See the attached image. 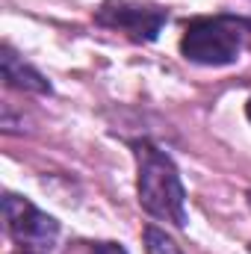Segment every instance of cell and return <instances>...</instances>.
I'll return each instance as SVG.
<instances>
[{
	"label": "cell",
	"mask_w": 251,
	"mask_h": 254,
	"mask_svg": "<svg viewBox=\"0 0 251 254\" xmlns=\"http://www.w3.org/2000/svg\"><path fill=\"white\" fill-rule=\"evenodd\" d=\"M3 80L9 83V86H15V89H24V92H42V95H48L51 92V83L33 68V65H27L24 60H18V54L12 51V48H3Z\"/></svg>",
	"instance_id": "cell-5"
},
{
	"label": "cell",
	"mask_w": 251,
	"mask_h": 254,
	"mask_svg": "<svg viewBox=\"0 0 251 254\" xmlns=\"http://www.w3.org/2000/svg\"><path fill=\"white\" fill-rule=\"evenodd\" d=\"M243 30H246V48L251 51V21L249 18H243Z\"/></svg>",
	"instance_id": "cell-8"
},
{
	"label": "cell",
	"mask_w": 251,
	"mask_h": 254,
	"mask_svg": "<svg viewBox=\"0 0 251 254\" xmlns=\"http://www.w3.org/2000/svg\"><path fill=\"white\" fill-rule=\"evenodd\" d=\"M145 252L148 254H184L181 246H178L166 231H160V228H154V225L145 228Z\"/></svg>",
	"instance_id": "cell-6"
},
{
	"label": "cell",
	"mask_w": 251,
	"mask_h": 254,
	"mask_svg": "<svg viewBox=\"0 0 251 254\" xmlns=\"http://www.w3.org/2000/svg\"><path fill=\"white\" fill-rule=\"evenodd\" d=\"M249 204H251V192H249Z\"/></svg>",
	"instance_id": "cell-11"
},
{
	"label": "cell",
	"mask_w": 251,
	"mask_h": 254,
	"mask_svg": "<svg viewBox=\"0 0 251 254\" xmlns=\"http://www.w3.org/2000/svg\"><path fill=\"white\" fill-rule=\"evenodd\" d=\"M92 254H127L122 246H116V243H95L92 246Z\"/></svg>",
	"instance_id": "cell-7"
},
{
	"label": "cell",
	"mask_w": 251,
	"mask_h": 254,
	"mask_svg": "<svg viewBox=\"0 0 251 254\" xmlns=\"http://www.w3.org/2000/svg\"><path fill=\"white\" fill-rule=\"evenodd\" d=\"M246 116L251 119V98H249V104H246Z\"/></svg>",
	"instance_id": "cell-9"
},
{
	"label": "cell",
	"mask_w": 251,
	"mask_h": 254,
	"mask_svg": "<svg viewBox=\"0 0 251 254\" xmlns=\"http://www.w3.org/2000/svg\"><path fill=\"white\" fill-rule=\"evenodd\" d=\"M3 222H6V234L18 246V252L48 254L57 246L60 222L15 192L3 195Z\"/></svg>",
	"instance_id": "cell-3"
},
{
	"label": "cell",
	"mask_w": 251,
	"mask_h": 254,
	"mask_svg": "<svg viewBox=\"0 0 251 254\" xmlns=\"http://www.w3.org/2000/svg\"><path fill=\"white\" fill-rule=\"evenodd\" d=\"M95 21L107 30H119L133 42H154L169 21V12L163 6L151 3H130V0H107L98 6Z\"/></svg>",
	"instance_id": "cell-4"
},
{
	"label": "cell",
	"mask_w": 251,
	"mask_h": 254,
	"mask_svg": "<svg viewBox=\"0 0 251 254\" xmlns=\"http://www.w3.org/2000/svg\"><path fill=\"white\" fill-rule=\"evenodd\" d=\"M18 254H30V252H18Z\"/></svg>",
	"instance_id": "cell-10"
},
{
	"label": "cell",
	"mask_w": 251,
	"mask_h": 254,
	"mask_svg": "<svg viewBox=\"0 0 251 254\" xmlns=\"http://www.w3.org/2000/svg\"><path fill=\"white\" fill-rule=\"evenodd\" d=\"M136 169H139L136 192H139L142 210L160 222L184 228L187 225V190L172 157L151 142H139Z\"/></svg>",
	"instance_id": "cell-1"
},
{
	"label": "cell",
	"mask_w": 251,
	"mask_h": 254,
	"mask_svg": "<svg viewBox=\"0 0 251 254\" xmlns=\"http://www.w3.org/2000/svg\"><path fill=\"white\" fill-rule=\"evenodd\" d=\"M243 48H246L243 18H234V15L195 18L187 24L184 39H181V54L189 63L210 65V68L237 63Z\"/></svg>",
	"instance_id": "cell-2"
}]
</instances>
